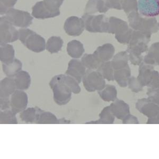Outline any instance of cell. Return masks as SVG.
Here are the masks:
<instances>
[{
  "label": "cell",
  "instance_id": "6da1fadb",
  "mask_svg": "<svg viewBox=\"0 0 159 159\" xmlns=\"http://www.w3.org/2000/svg\"><path fill=\"white\" fill-rule=\"evenodd\" d=\"M53 92V98L55 103L63 106L69 103L72 94H79L81 92L79 83L71 76L59 74L54 76L49 83Z\"/></svg>",
  "mask_w": 159,
  "mask_h": 159
},
{
  "label": "cell",
  "instance_id": "7a4b0ae2",
  "mask_svg": "<svg viewBox=\"0 0 159 159\" xmlns=\"http://www.w3.org/2000/svg\"><path fill=\"white\" fill-rule=\"evenodd\" d=\"M19 39L28 49L34 52H42L45 49V39L30 29H20L19 31Z\"/></svg>",
  "mask_w": 159,
  "mask_h": 159
},
{
  "label": "cell",
  "instance_id": "3957f363",
  "mask_svg": "<svg viewBox=\"0 0 159 159\" xmlns=\"http://www.w3.org/2000/svg\"><path fill=\"white\" fill-rule=\"evenodd\" d=\"M133 30L129 28L126 22L114 16L109 19V34H115L119 43L129 44L132 37Z\"/></svg>",
  "mask_w": 159,
  "mask_h": 159
},
{
  "label": "cell",
  "instance_id": "277c9868",
  "mask_svg": "<svg viewBox=\"0 0 159 159\" xmlns=\"http://www.w3.org/2000/svg\"><path fill=\"white\" fill-rule=\"evenodd\" d=\"M128 20L129 25L134 30L141 31L144 33H157L159 30V26L155 18H142L138 13L133 11L129 14Z\"/></svg>",
  "mask_w": 159,
  "mask_h": 159
},
{
  "label": "cell",
  "instance_id": "5b68a950",
  "mask_svg": "<svg viewBox=\"0 0 159 159\" xmlns=\"http://www.w3.org/2000/svg\"><path fill=\"white\" fill-rule=\"evenodd\" d=\"M135 106L140 113L148 118V124H159V105L149 98H144L138 100Z\"/></svg>",
  "mask_w": 159,
  "mask_h": 159
},
{
  "label": "cell",
  "instance_id": "8992f818",
  "mask_svg": "<svg viewBox=\"0 0 159 159\" xmlns=\"http://www.w3.org/2000/svg\"><path fill=\"white\" fill-rule=\"evenodd\" d=\"M86 30L90 33H108L109 19L105 15L85 14L82 16Z\"/></svg>",
  "mask_w": 159,
  "mask_h": 159
},
{
  "label": "cell",
  "instance_id": "52a82bcc",
  "mask_svg": "<svg viewBox=\"0 0 159 159\" xmlns=\"http://www.w3.org/2000/svg\"><path fill=\"white\" fill-rule=\"evenodd\" d=\"M83 85L88 92L101 91L106 86L105 79L97 70L88 69L82 79Z\"/></svg>",
  "mask_w": 159,
  "mask_h": 159
},
{
  "label": "cell",
  "instance_id": "ba28073f",
  "mask_svg": "<svg viewBox=\"0 0 159 159\" xmlns=\"http://www.w3.org/2000/svg\"><path fill=\"white\" fill-rule=\"evenodd\" d=\"M6 18L13 25L27 28L33 23V17L26 11L11 8L6 13Z\"/></svg>",
  "mask_w": 159,
  "mask_h": 159
},
{
  "label": "cell",
  "instance_id": "9c48e42d",
  "mask_svg": "<svg viewBox=\"0 0 159 159\" xmlns=\"http://www.w3.org/2000/svg\"><path fill=\"white\" fill-rule=\"evenodd\" d=\"M19 39V31L7 19L6 16L0 18V44L16 42Z\"/></svg>",
  "mask_w": 159,
  "mask_h": 159
},
{
  "label": "cell",
  "instance_id": "30bf717a",
  "mask_svg": "<svg viewBox=\"0 0 159 159\" xmlns=\"http://www.w3.org/2000/svg\"><path fill=\"white\" fill-rule=\"evenodd\" d=\"M148 43H145L128 44L127 52H128L129 61L130 63L134 65L139 66L143 61V57L142 54L148 51Z\"/></svg>",
  "mask_w": 159,
  "mask_h": 159
},
{
  "label": "cell",
  "instance_id": "8fae6325",
  "mask_svg": "<svg viewBox=\"0 0 159 159\" xmlns=\"http://www.w3.org/2000/svg\"><path fill=\"white\" fill-rule=\"evenodd\" d=\"M138 7L143 16L153 18L159 15V0H139Z\"/></svg>",
  "mask_w": 159,
  "mask_h": 159
},
{
  "label": "cell",
  "instance_id": "7c38bea8",
  "mask_svg": "<svg viewBox=\"0 0 159 159\" xmlns=\"http://www.w3.org/2000/svg\"><path fill=\"white\" fill-rule=\"evenodd\" d=\"M28 103L27 94L24 91L16 90L10 97V107L15 114L25 110Z\"/></svg>",
  "mask_w": 159,
  "mask_h": 159
},
{
  "label": "cell",
  "instance_id": "4fadbf2b",
  "mask_svg": "<svg viewBox=\"0 0 159 159\" xmlns=\"http://www.w3.org/2000/svg\"><path fill=\"white\" fill-rule=\"evenodd\" d=\"M83 19L77 16H70L66 20L64 25L65 31L69 36H79L84 29Z\"/></svg>",
  "mask_w": 159,
  "mask_h": 159
},
{
  "label": "cell",
  "instance_id": "5bb4252c",
  "mask_svg": "<svg viewBox=\"0 0 159 159\" xmlns=\"http://www.w3.org/2000/svg\"><path fill=\"white\" fill-rule=\"evenodd\" d=\"M86 72V67L78 60H70L68 64V67L65 74L76 80L78 83L81 82Z\"/></svg>",
  "mask_w": 159,
  "mask_h": 159
},
{
  "label": "cell",
  "instance_id": "9a60e30c",
  "mask_svg": "<svg viewBox=\"0 0 159 159\" xmlns=\"http://www.w3.org/2000/svg\"><path fill=\"white\" fill-rule=\"evenodd\" d=\"M115 49L111 43H105L97 48L93 53L96 60L100 63L110 61L114 57Z\"/></svg>",
  "mask_w": 159,
  "mask_h": 159
},
{
  "label": "cell",
  "instance_id": "2e32d148",
  "mask_svg": "<svg viewBox=\"0 0 159 159\" xmlns=\"http://www.w3.org/2000/svg\"><path fill=\"white\" fill-rule=\"evenodd\" d=\"M111 111L115 117L123 120L130 114V107L126 102L122 100L117 99L110 105Z\"/></svg>",
  "mask_w": 159,
  "mask_h": 159
},
{
  "label": "cell",
  "instance_id": "e0dca14e",
  "mask_svg": "<svg viewBox=\"0 0 159 159\" xmlns=\"http://www.w3.org/2000/svg\"><path fill=\"white\" fill-rule=\"evenodd\" d=\"M154 66L142 62L139 65L138 79L143 87H148L153 77Z\"/></svg>",
  "mask_w": 159,
  "mask_h": 159
},
{
  "label": "cell",
  "instance_id": "ac0fdd59",
  "mask_svg": "<svg viewBox=\"0 0 159 159\" xmlns=\"http://www.w3.org/2000/svg\"><path fill=\"white\" fill-rule=\"evenodd\" d=\"M32 10V16L38 19L51 18L58 16L57 14L52 12L46 7L43 1L36 3L33 7Z\"/></svg>",
  "mask_w": 159,
  "mask_h": 159
},
{
  "label": "cell",
  "instance_id": "d6986e66",
  "mask_svg": "<svg viewBox=\"0 0 159 159\" xmlns=\"http://www.w3.org/2000/svg\"><path fill=\"white\" fill-rule=\"evenodd\" d=\"M16 89L14 79L9 77L5 78L0 82V97H10Z\"/></svg>",
  "mask_w": 159,
  "mask_h": 159
},
{
  "label": "cell",
  "instance_id": "ffe728a7",
  "mask_svg": "<svg viewBox=\"0 0 159 159\" xmlns=\"http://www.w3.org/2000/svg\"><path fill=\"white\" fill-rule=\"evenodd\" d=\"M130 76L131 70L129 65L123 69L114 70V81H116L119 87L121 88L127 87L128 81Z\"/></svg>",
  "mask_w": 159,
  "mask_h": 159
},
{
  "label": "cell",
  "instance_id": "44dd1931",
  "mask_svg": "<svg viewBox=\"0 0 159 159\" xmlns=\"http://www.w3.org/2000/svg\"><path fill=\"white\" fill-rule=\"evenodd\" d=\"M16 90H26L31 84V76L25 70H21L14 77Z\"/></svg>",
  "mask_w": 159,
  "mask_h": 159
},
{
  "label": "cell",
  "instance_id": "7402d4cb",
  "mask_svg": "<svg viewBox=\"0 0 159 159\" xmlns=\"http://www.w3.org/2000/svg\"><path fill=\"white\" fill-rule=\"evenodd\" d=\"M103 0H89L85 9V13L92 15L95 13H105L108 10Z\"/></svg>",
  "mask_w": 159,
  "mask_h": 159
},
{
  "label": "cell",
  "instance_id": "603a6c76",
  "mask_svg": "<svg viewBox=\"0 0 159 159\" xmlns=\"http://www.w3.org/2000/svg\"><path fill=\"white\" fill-rule=\"evenodd\" d=\"M143 62L153 66H159V42L152 44L148 54L144 57Z\"/></svg>",
  "mask_w": 159,
  "mask_h": 159
},
{
  "label": "cell",
  "instance_id": "cb8c5ba5",
  "mask_svg": "<svg viewBox=\"0 0 159 159\" xmlns=\"http://www.w3.org/2000/svg\"><path fill=\"white\" fill-rule=\"evenodd\" d=\"M37 110L36 120L37 124H60V119H57L54 114L49 111H45L36 107Z\"/></svg>",
  "mask_w": 159,
  "mask_h": 159
},
{
  "label": "cell",
  "instance_id": "d4e9b609",
  "mask_svg": "<svg viewBox=\"0 0 159 159\" xmlns=\"http://www.w3.org/2000/svg\"><path fill=\"white\" fill-rule=\"evenodd\" d=\"M15 51L12 45L10 44L1 45L0 61L3 64L11 63L15 60Z\"/></svg>",
  "mask_w": 159,
  "mask_h": 159
},
{
  "label": "cell",
  "instance_id": "484cf974",
  "mask_svg": "<svg viewBox=\"0 0 159 159\" xmlns=\"http://www.w3.org/2000/svg\"><path fill=\"white\" fill-rule=\"evenodd\" d=\"M84 51L83 44L79 40H73L67 43V53L72 58H80Z\"/></svg>",
  "mask_w": 159,
  "mask_h": 159
},
{
  "label": "cell",
  "instance_id": "4316f807",
  "mask_svg": "<svg viewBox=\"0 0 159 159\" xmlns=\"http://www.w3.org/2000/svg\"><path fill=\"white\" fill-rule=\"evenodd\" d=\"M129 56L127 51L118 52L113 57L111 63L114 70L123 69L129 65Z\"/></svg>",
  "mask_w": 159,
  "mask_h": 159
},
{
  "label": "cell",
  "instance_id": "83f0119b",
  "mask_svg": "<svg viewBox=\"0 0 159 159\" xmlns=\"http://www.w3.org/2000/svg\"><path fill=\"white\" fill-rule=\"evenodd\" d=\"M22 67V64L21 61L16 58H15V60L11 63L2 64L3 72L7 77L9 78H14L16 74L21 70Z\"/></svg>",
  "mask_w": 159,
  "mask_h": 159
},
{
  "label": "cell",
  "instance_id": "f1b7e54d",
  "mask_svg": "<svg viewBox=\"0 0 159 159\" xmlns=\"http://www.w3.org/2000/svg\"><path fill=\"white\" fill-rule=\"evenodd\" d=\"M100 98L106 102H110L117 99V90L116 87L111 84H106L102 90L98 91Z\"/></svg>",
  "mask_w": 159,
  "mask_h": 159
},
{
  "label": "cell",
  "instance_id": "f546056e",
  "mask_svg": "<svg viewBox=\"0 0 159 159\" xmlns=\"http://www.w3.org/2000/svg\"><path fill=\"white\" fill-rule=\"evenodd\" d=\"M99 119L96 121H90L86 124H113L115 117L110 110V106L105 107L99 114Z\"/></svg>",
  "mask_w": 159,
  "mask_h": 159
},
{
  "label": "cell",
  "instance_id": "4dcf8cb0",
  "mask_svg": "<svg viewBox=\"0 0 159 159\" xmlns=\"http://www.w3.org/2000/svg\"><path fill=\"white\" fill-rule=\"evenodd\" d=\"M97 70L105 79L107 80L108 81H114V70L111 65V61L101 63L97 69Z\"/></svg>",
  "mask_w": 159,
  "mask_h": 159
},
{
  "label": "cell",
  "instance_id": "1f68e13d",
  "mask_svg": "<svg viewBox=\"0 0 159 159\" xmlns=\"http://www.w3.org/2000/svg\"><path fill=\"white\" fill-rule=\"evenodd\" d=\"M63 45V40L60 37L52 36L47 40L46 48L51 54L59 52Z\"/></svg>",
  "mask_w": 159,
  "mask_h": 159
},
{
  "label": "cell",
  "instance_id": "d6a6232c",
  "mask_svg": "<svg viewBox=\"0 0 159 159\" xmlns=\"http://www.w3.org/2000/svg\"><path fill=\"white\" fill-rule=\"evenodd\" d=\"M81 61L87 69L92 70H97L101 64L96 60L93 54H85L82 57Z\"/></svg>",
  "mask_w": 159,
  "mask_h": 159
},
{
  "label": "cell",
  "instance_id": "836d02e7",
  "mask_svg": "<svg viewBox=\"0 0 159 159\" xmlns=\"http://www.w3.org/2000/svg\"><path fill=\"white\" fill-rule=\"evenodd\" d=\"M37 110L36 107H29L21 112L20 117L22 121L25 123H35L36 120Z\"/></svg>",
  "mask_w": 159,
  "mask_h": 159
},
{
  "label": "cell",
  "instance_id": "e575fe53",
  "mask_svg": "<svg viewBox=\"0 0 159 159\" xmlns=\"http://www.w3.org/2000/svg\"><path fill=\"white\" fill-rule=\"evenodd\" d=\"M16 114L11 110L1 111L0 112V123L2 124H18Z\"/></svg>",
  "mask_w": 159,
  "mask_h": 159
},
{
  "label": "cell",
  "instance_id": "d590c367",
  "mask_svg": "<svg viewBox=\"0 0 159 159\" xmlns=\"http://www.w3.org/2000/svg\"><path fill=\"white\" fill-rule=\"evenodd\" d=\"M45 6L49 11L60 15V7L64 2V0H43Z\"/></svg>",
  "mask_w": 159,
  "mask_h": 159
},
{
  "label": "cell",
  "instance_id": "8d00e7d4",
  "mask_svg": "<svg viewBox=\"0 0 159 159\" xmlns=\"http://www.w3.org/2000/svg\"><path fill=\"white\" fill-rule=\"evenodd\" d=\"M121 9H124L125 12L130 13V11H138V4L136 0H120Z\"/></svg>",
  "mask_w": 159,
  "mask_h": 159
},
{
  "label": "cell",
  "instance_id": "74e56055",
  "mask_svg": "<svg viewBox=\"0 0 159 159\" xmlns=\"http://www.w3.org/2000/svg\"><path fill=\"white\" fill-rule=\"evenodd\" d=\"M127 86L132 92L135 93H139L142 91L144 88L139 80H138V78L133 76H130L129 79Z\"/></svg>",
  "mask_w": 159,
  "mask_h": 159
},
{
  "label": "cell",
  "instance_id": "f35d334b",
  "mask_svg": "<svg viewBox=\"0 0 159 159\" xmlns=\"http://www.w3.org/2000/svg\"><path fill=\"white\" fill-rule=\"evenodd\" d=\"M18 0H0V14L4 15L15 6Z\"/></svg>",
  "mask_w": 159,
  "mask_h": 159
},
{
  "label": "cell",
  "instance_id": "ab89813d",
  "mask_svg": "<svg viewBox=\"0 0 159 159\" xmlns=\"http://www.w3.org/2000/svg\"><path fill=\"white\" fill-rule=\"evenodd\" d=\"M147 94V96H148V98L151 100L159 105V89L148 88Z\"/></svg>",
  "mask_w": 159,
  "mask_h": 159
},
{
  "label": "cell",
  "instance_id": "60d3db41",
  "mask_svg": "<svg viewBox=\"0 0 159 159\" xmlns=\"http://www.w3.org/2000/svg\"><path fill=\"white\" fill-rule=\"evenodd\" d=\"M148 87V88H150V89H159V71L154 70L153 79Z\"/></svg>",
  "mask_w": 159,
  "mask_h": 159
},
{
  "label": "cell",
  "instance_id": "b9f144b4",
  "mask_svg": "<svg viewBox=\"0 0 159 159\" xmlns=\"http://www.w3.org/2000/svg\"><path fill=\"white\" fill-rule=\"evenodd\" d=\"M107 7L115 9L121 10L120 0H103Z\"/></svg>",
  "mask_w": 159,
  "mask_h": 159
},
{
  "label": "cell",
  "instance_id": "7bdbcfd3",
  "mask_svg": "<svg viewBox=\"0 0 159 159\" xmlns=\"http://www.w3.org/2000/svg\"><path fill=\"white\" fill-rule=\"evenodd\" d=\"M10 97L1 98L0 99V108L1 110H7L10 108Z\"/></svg>",
  "mask_w": 159,
  "mask_h": 159
},
{
  "label": "cell",
  "instance_id": "ee69618b",
  "mask_svg": "<svg viewBox=\"0 0 159 159\" xmlns=\"http://www.w3.org/2000/svg\"><path fill=\"white\" fill-rule=\"evenodd\" d=\"M123 124H139V120L138 118L134 115H132L131 114H129L126 117L123 119Z\"/></svg>",
  "mask_w": 159,
  "mask_h": 159
},
{
  "label": "cell",
  "instance_id": "f6af8a7d",
  "mask_svg": "<svg viewBox=\"0 0 159 159\" xmlns=\"http://www.w3.org/2000/svg\"><path fill=\"white\" fill-rule=\"evenodd\" d=\"M158 25V26H159V25Z\"/></svg>",
  "mask_w": 159,
  "mask_h": 159
}]
</instances>
